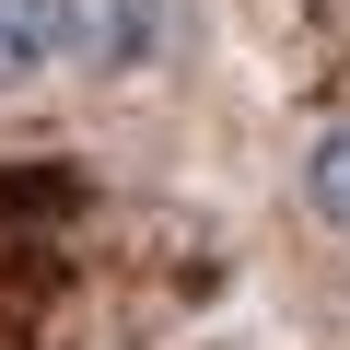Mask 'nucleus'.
Returning a JSON list of instances; mask_svg holds the SVG:
<instances>
[{"label":"nucleus","mask_w":350,"mask_h":350,"mask_svg":"<svg viewBox=\"0 0 350 350\" xmlns=\"http://www.w3.org/2000/svg\"><path fill=\"white\" fill-rule=\"evenodd\" d=\"M292 187H304V222H315V234H350V105L315 117V140H304V163H292Z\"/></svg>","instance_id":"nucleus-2"},{"label":"nucleus","mask_w":350,"mask_h":350,"mask_svg":"<svg viewBox=\"0 0 350 350\" xmlns=\"http://www.w3.org/2000/svg\"><path fill=\"white\" fill-rule=\"evenodd\" d=\"M175 36V0H59V59L82 82H140Z\"/></svg>","instance_id":"nucleus-1"},{"label":"nucleus","mask_w":350,"mask_h":350,"mask_svg":"<svg viewBox=\"0 0 350 350\" xmlns=\"http://www.w3.org/2000/svg\"><path fill=\"white\" fill-rule=\"evenodd\" d=\"M47 59H59V0H0V94L47 82Z\"/></svg>","instance_id":"nucleus-3"}]
</instances>
